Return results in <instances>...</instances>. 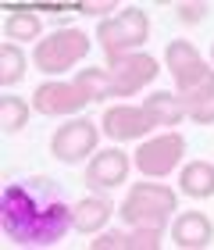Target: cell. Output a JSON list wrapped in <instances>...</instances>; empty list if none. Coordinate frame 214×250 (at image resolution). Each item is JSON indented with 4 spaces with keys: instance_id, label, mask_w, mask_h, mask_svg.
Segmentation results:
<instances>
[{
    "instance_id": "obj_1",
    "label": "cell",
    "mask_w": 214,
    "mask_h": 250,
    "mask_svg": "<svg viewBox=\"0 0 214 250\" xmlns=\"http://www.w3.org/2000/svg\"><path fill=\"white\" fill-rule=\"evenodd\" d=\"M4 236L21 247H50L72 225V204L54 179L11 183L0 197Z\"/></svg>"
},
{
    "instance_id": "obj_2",
    "label": "cell",
    "mask_w": 214,
    "mask_h": 250,
    "mask_svg": "<svg viewBox=\"0 0 214 250\" xmlns=\"http://www.w3.org/2000/svg\"><path fill=\"white\" fill-rule=\"evenodd\" d=\"M175 211V193L161 183H136L129 197L121 200V214L129 225H150V229H164L168 214Z\"/></svg>"
},
{
    "instance_id": "obj_3",
    "label": "cell",
    "mask_w": 214,
    "mask_h": 250,
    "mask_svg": "<svg viewBox=\"0 0 214 250\" xmlns=\"http://www.w3.org/2000/svg\"><path fill=\"white\" fill-rule=\"evenodd\" d=\"M146 36H150V21L139 7H121L115 18L100 21V47L107 50V58L136 54V47H143Z\"/></svg>"
},
{
    "instance_id": "obj_4",
    "label": "cell",
    "mask_w": 214,
    "mask_h": 250,
    "mask_svg": "<svg viewBox=\"0 0 214 250\" xmlns=\"http://www.w3.org/2000/svg\"><path fill=\"white\" fill-rule=\"evenodd\" d=\"M89 54V40L82 29H58L50 36H43L36 43V64L43 72H68L75 61H82Z\"/></svg>"
},
{
    "instance_id": "obj_5",
    "label": "cell",
    "mask_w": 214,
    "mask_h": 250,
    "mask_svg": "<svg viewBox=\"0 0 214 250\" xmlns=\"http://www.w3.org/2000/svg\"><path fill=\"white\" fill-rule=\"evenodd\" d=\"M157 79V58L150 54H118L107 58V83L111 97H132Z\"/></svg>"
},
{
    "instance_id": "obj_6",
    "label": "cell",
    "mask_w": 214,
    "mask_h": 250,
    "mask_svg": "<svg viewBox=\"0 0 214 250\" xmlns=\"http://www.w3.org/2000/svg\"><path fill=\"white\" fill-rule=\"evenodd\" d=\"M164 68H168L172 79H175L178 97L189 93V89H196L200 83H207V79L214 75L211 68H207V61L200 58V50L193 47V43H186V40L168 43V50H164Z\"/></svg>"
},
{
    "instance_id": "obj_7",
    "label": "cell",
    "mask_w": 214,
    "mask_h": 250,
    "mask_svg": "<svg viewBox=\"0 0 214 250\" xmlns=\"http://www.w3.org/2000/svg\"><path fill=\"white\" fill-rule=\"evenodd\" d=\"M182 154H186V140L178 132H161V136L146 140L136 150V168L143 175L161 179V175H168L178 161H182Z\"/></svg>"
},
{
    "instance_id": "obj_8",
    "label": "cell",
    "mask_w": 214,
    "mask_h": 250,
    "mask_svg": "<svg viewBox=\"0 0 214 250\" xmlns=\"http://www.w3.org/2000/svg\"><path fill=\"white\" fill-rule=\"evenodd\" d=\"M97 146V125L89 118H75L68 125H61L50 140V154L58 157L61 165H78L86 154H93Z\"/></svg>"
},
{
    "instance_id": "obj_9",
    "label": "cell",
    "mask_w": 214,
    "mask_h": 250,
    "mask_svg": "<svg viewBox=\"0 0 214 250\" xmlns=\"http://www.w3.org/2000/svg\"><path fill=\"white\" fill-rule=\"evenodd\" d=\"M89 104V97L75 83H43L32 93V107L39 115H75Z\"/></svg>"
},
{
    "instance_id": "obj_10",
    "label": "cell",
    "mask_w": 214,
    "mask_h": 250,
    "mask_svg": "<svg viewBox=\"0 0 214 250\" xmlns=\"http://www.w3.org/2000/svg\"><path fill=\"white\" fill-rule=\"evenodd\" d=\"M150 129H154V122L143 111V104L139 107L118 104V107H111L104 115V132L111 136V140H139V136H146Z\"/></svg>"
},
{
    "instance_id": "obj_11",
    "label": "cell",
    "mask_w": 214,
    "mask_h": 250,
    "mask_svg": "<svg viewBox=\"0 0 214 250\" xmlns=\"http://www.w3.org/2000/svg\"><path fill=\"white\" fill-rule=\"evenodd\" d=\"M125 175H129V157L121 150H115V146H111V150H100L86 168V183L93 189H111V186L125 183Z\"/></svg>"
},
{
    "instance_id": "obj_12",
    "label": "cell",
    "mask_w": 214,
    "mask_h": 250,
    "mask_svg": "<svg viewBox=\"0 0 214 250\" xmlns=\"http://www.w3.org/2000/svg\"><path fill=\"white\" fill-rule=\"evenodd\" d=\"M172 240H175V247H182V250H200V247H207V243L214 240L211 218H207V214H200V211H186L182 218L172 225Z\"/></svg>"
},
{
    "instance_id": "obj_13",
    "label": "cell",
    "mask_w": 214,
    "mask_h": 250,
    "mask_svg": "<svg viewBox=\"0 0 214 250\" xmlns=\"http://www.w3.org/2000/svg\"><path fill=\"white\" fill-rule=\"evenodd\" d=\"M111 218V200L107 197H82L72 208V229L75 232H100L104 222Z\"/></svg>"
},
{
    "instance_id": "obj_14",
    "label": "cell",
    "mask_w": 214,
    "mask_h": 250,
    "mask_svg": "<svg viewBox=\"0 0 214 250\" xmlns=\"http://www.w3.org/2000/svg\"><path fill=\"white\" fill-rule=\"evenodd\" d=\"M186 197L193 200H204V197H214V165L211 161H189L182 168V179H178Z\"/></svg>"
},
{
    "instance_id": "obj_15",
    "label": "cell",
    "mask_w": 214,
    "mask_h": 250,
    "mask_svg": "<svg viewBox=\"0 0 214 250\" xmlns=\"http://www.w3.org/2000/svg\"><path fill=\"white\" fill-rule=\"evenodd\" d=\"M143 111L150 115L154 125H178L186 118V111H182V97H175V93H150L143 100Z\"/></svg>"
},
{
    "instance_id": "obj_16",
    "label": "cell",
    "mask_w": 214,
    "mask_h": 250,
    "mask_svg": "<svg viewBox=\"0 0 214 250\" xmlns=\"http://www.w3.org/2000/svg\"><path fill=\"white\" fill-rule=\"evenodd\" d=\"M182 111L193 122H214V75L207 79V83H200L196 89H189V93H182Z\"/></svg>"
},
{
    "instance_id": "obj_17",
    "label": "cell",
    "mask_w": 214,
    "mask_h": 250,
    "mask_svg": "<svg viewBox=\"0 0 214 250\" xmlns=\"http://www.w3.org/2000/svg\"><path fill=\"white\" fill-rule=\"evenodd\" d=\"M25 122H29V104L25 100H18L11 93L0 97V129L4 132H21Z\"/></svg>"
},
{
    "instance_id": "obj_18",
    "label": "cell",
    "mask_w": 214,
    "mask_h": 250,
    "mask_svg": "<svg viewBox=\"0 0 214 250\" xmlns=\"http://www.w3.org/2000/svg\"><path fill=\"white\" fill-rule=\"evenodd\" d=\"M25 75V54L18 50V43H4L0 47V83L4 86H15L18 79Z\"/></svg>"
},
{
    "instance_id": "obj_19",
    "label": "cell",
    "mask_w": 214,
    "mask_h": 250,
    "mask_svg": "<svg viewBox=\"0 0 214 250\" xmlns=\"http://www.w3.org/2000/svg\"><path fill=\"white\" fill-rule=\"evenodd\" d=\"M75 86L82 89L89 100H100V97H111V83H107V68L100 72V68H82V72L75 75Z\"/></svg>"
},
{
    "instance_id": "obj_20",
    "label": "cell",
    "mask_w": 214,
    "mask_h": 250,
    "mask_svg": "<svg viewBox=\"0 0 214 250\" xmlns=\"http://www.w3.org/2000/svg\"><path fill=\"white\" fill-rule=\"evenodd\" d=\"M39 36V18L32 11H15L7 18V40H36Z\"/></svg>"
},
{
    "instance_id": "obj_21",
    "label": "cell",
    "mask_w": 214,
    "mask_h": 250,
    "mask_svg": "<svg viewBox=\"0 0 214 250\" xmlns=\"http://www.w3.org/2000/svg\"><path fill=\"white\" fill-rule=\"evenodd\" d=\"M157 247H161V229H150V225L129 229V250H157Z\"/></svg>"
},
{
    "instance_id": "obj_22",
    "label": "cell",
    "mask_w": 214,
    "mask_h": 250,
    "mask_svg": "<svg viewBox=\"0 0 214 250\" xmlns=\"http://www.w3.org/2000/svg\"><path fill=\"white\" fill-rule=\"evenodd\" d=\"M93 250H129V232H104L93 240Z\"/></svg>"
},
{
    "instance_id": "obj_23",
    "label": "cell",
    "mask_w": 214,
    "mask_h": 250,
    "mask_svg": "<svg viewBox=\"0 0 214 250\" xmlns=\"http://www.w3.org/2000/svg\"><path fill=\"white\" fill-rule=\"evenodd\" d=\"M175 11H178V18H182V21H189V25H193V21H200V18L211 11V4H204V0H200V4H178Z\"/></svg>"
},
{
    "instance_id": "obj_24",
    "label": "cell",
    "mask_w": 214,
    "mask_h": 250,
    "mask_svg": "<svg viewBox=\"0 0 214 250\" xmlns=\"http://www.w3.org/2000/svg\"><path fill=\"white\" fill-rule=\"evenodd\" d=\"M78 11H82V15H104V11H121V7L104 0V4H78Z\"/></svg>"
},
{
    "instance_id": "obj_25",
    "label": "cell",
    "mask_w": 214,
    "mask_h": 250,
    "mask_svg": "<svg viewBox=\"0 0 214 250\" xmlns=\"http://www.w3.org/2000/svg\"><path fill=\"white\" fill-rule=\"evenodd\" d=\"M211 61H214V47H211Z\"/></svg>"
}]
</instances>
